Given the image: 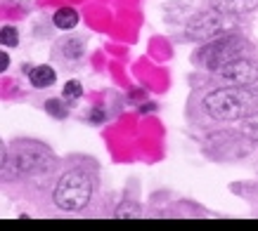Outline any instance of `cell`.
<instances>
[{
  "label": "cell",
  "instance_id": "obj_10",
  "mask_svg": "<svg viewBox=\"0 0 258 231\" xmlns=\"http://www.w3.org/2000/svg\"><path fill=\"white\" fill-rule=\"evenodd\" d=\"M59 47H62V54L67 59H79L81 54L86 52V43L81 38H67L59 43Z\"/></svg>",
  "mask_w": 258,
  "mask_h": 231
},
{
  "label": "cell",
  "instance_id": "obj_11",
  "mask_svg": "<svg viewBox=\"0 0 258 231\" xmlns=\"http://www.w3.org/2000/svg\"><path fill=\"white\" fill-rule=\"evenodd\" d=\"M239 130H242V135L246 139H251V142L258 144V111H253V113H249L246 118H242Z\"/></svg>",
  "mask_w": 258,
  "mask_h": 231
},
{
  "label": "cell",
  "instance_id": "obj_14",
  "mask_svg": "<svg viewBox=\"0 0 258 231\" xmlns=\"http://www.w3.org/2000/svg\"><path fill=\"white\" fill-rule=\"evenodd\" d=\"M0 43H3V47H17L19 33H17L15 26H5V29L0 31Z\"/></svg>",
  "mask_w": 258,
  "mask_h": 231
},
{
  "label": "cell",
  "instance_id": "obj_1",
  "mask_svg": "<svg viewBox=\"0 0 258 231\" xmlns=\"http://www.w3.org/2000/svg\"><path fill=\"white\" fill-rule=\"evenodd\" d=\"M204 111L213 121H242L258 108V92L251 90V85H232V87H218L204 97Z\"/></svg>",
  "mask_w": 258,
  "mask_h": 231
},
{
  "label": "cell",
  "instance_id": "obj_12",
  "mask_svg": "<svg viewBox=\"0 0 258 231\" xmlns=\"http://www.w3.org/2000/svg\"><path fill=\"white\" fill-rule=\"evenodd\" d=\"M114 217L118 219H128V217H142V208L135 203V200H123L118 203V208L114 210Z\"/></svg>",
  "mask_w": 258,
  "mask_h": 231
},
{
  "label": "cell",
  "instance_id": "obj_7",
  "mask_svg": "<svg viewBox=\"0 0 258 231\" xmlns=\"http://www.w3.org/2000/svg\"><path fill=\"white\" fill-rule=\"evenodd\" d=\"M211 5L225 15H242L258 8V0H211Z\"/></svg>",
  "mask_w": 258,
  "mask_h": 231
},
{
  "label": "cell",
  "instance_id": "obj_4",
  "mask_svg": "<svg viewBox=\"0 0 258 231\" xmlns=\"http://www.w3.org/2000/svg\"><path fill=\"white\" fill-rule=\"evenodd\" d=\"M244 50H246V40L239 36H232V33H225V36H218L213 40H206V45L197 50L195 62L206 71H218L227 62L244 57Z\"/></svg>",
  "mask_w": 258,
  "mask_h": 231
},
{
  "label": "cell",
  "instance_id": "obj_3",
  "mask_svg": "<svg viewBox=\"0 0 258 231\" xmlns=\"http://www.w3.org/2000/svg\"><path fill=\"white\" fill-rule=\"evenodd\" d=\"M52 165H55L52 151L36 142H15L5 151V168H15L17 175H38Z\"/></svg>",
  "mask_w": 258,
  "mask_h": 231
},
{
  "label": "cell",
  "instance_id": "obj_2",
  "mask_svg": "<svg viewBox=\"0 0 258 231\" xmlns=\"http://www.w3.org/2000/svg\"><path fill=\"white\" fill-rule=\"evenodd\" d=\"M55 205L64 212H79L93 198V179L83 170H69L55 186Z\"/></svg>",
  "mask_w": 258,
  "mask_h": 231
},
{
  "label": "cell",
  "instance_id": "obj_8",
  "mask_svg": "<svg viewBox=\"0 0 258 231\" xmlns=\"http://www.w3.org/2000/svg\"><path fill=\"white\" fill-rule=\"evenodd\" d=\"M29 80H31L33 87H38V90H45L50 85L57 80V73L52 66H47V64H40V66H33L29 71Z\"/></svg>",
  "mask_w": 258,
  "mask_h": 231
},
{
  "label": "cell",
  "instance_id": "obj_5",
  "mask_svg": "<svg viewBox=\"0 0 258 231\" xmlns=\"http://www.w3.org/2000/svg\"><path fill=\"white\" fill-rule=\"evenodd\" d=\"M232 26H235L232 15H225V12L213 8L192 17L185 26V36L192 40H213L218 36H225Z\"/></svg>",
  "mask_w": 258,
  "mask_h": 231
},
{
  "label": "cell",
  "instance_id": "obj_15",
  "mask_svg": "<svg viewBox=\"0 0 258 231\" xmlns=\"http://www.w3.org/2000/svg\"><path fill=\"white\" fill-rule=\"evenodd\" d=\"M81 94H83V85L79 80H69V83L64 85V97L67 99H79Z\"/></svg>",
  "mask_w": 258,
  "mask_h": 231
},
{
  "label": "cell",
  "instance_id": "obj_16",
  "mask_svg": "<svg viewBox=\"0 0 258 231\" xmlns=\"http://www.w3.org/2000/svg\"><path fill=\"white\" fill-rule=\"evenodd\" d=\"M90 121H93V123H102V121H104V111H102V108H93V111H90Z\"/></svg>",
  "mask_w": 258,
  "mask_h": 231
},
{
  "label": "cell",
  "instance_id": "obj_13",
  "mask_svg": "<svg viewBox=\"0 0 258 231\" xmlns=\"http://www.w3.org/2000/svg\"><path fill=\"white\" fill-rule=\"evenodd\" d=\"M45 111L52 116V118H59V121H64V118L69 116V106H67L62 99H47L45 101Z\"/></svg>",
  "mask_w": 258,
  "mask_h": 231
},
{
  "label": "cell",
  "instance_id": "obj_17",
  "mask_svg": "<svg viewBox=\"0 0 258 231\" xmlns=\"http://www.w3.org/2000/svg\"><path fill=\"white\" fill-rule=\"evenodd\" d=\"M0 62H3V71H8V66H10V57L5 52H3V57H0Z\"/></svg>",
  "mask_w": 258,
  "mask_h": 231
},
{
  "label": "cell",
  "instance_id": "obj_6",
  "mask_svg": "<svg viewBox=\"0 0 258 231\" xmlns=\"http://www.w3.org/2000/svg\"><path fill=\"white\" fill-rule=\"evenodd\" d=\"M218 78L230 85H253L258 83V64L246 57H237L232 62H227L225 66H220Z\"/></svg>",
  "mask_w": 258,
  "mask_h": 231
},
{
  "label": "cell",
  "instance_id": "obj_9",
  "mask_svg": "<svg viewBox=\"0 0 258 231\" xmlns=\"http://www.w3.org/2000/svg\"><path fill=\"white\" fill-rule=\"evenodd\" d=\"M79 12L74 8H59L52 17V22H55L57 29H62V31H71V29H76V24H79Z\"/></svg>",
  "mask_w": 258,
  "mask_h": 231
}]
</instances>
